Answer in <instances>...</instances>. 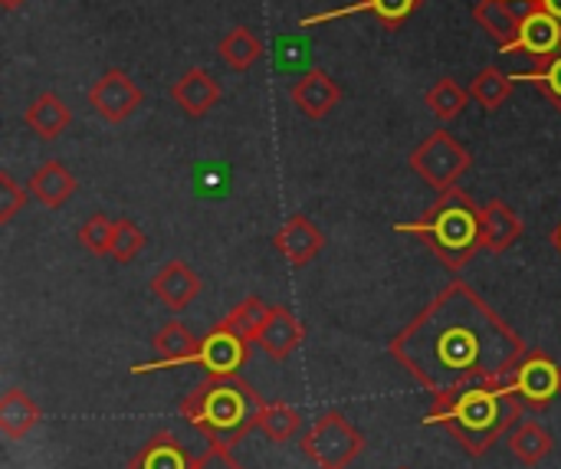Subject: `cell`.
<instances>
[{
    "mask_svg": "<svg viewBox=\"0 0 561 469\" xmlns=\"http://www.w3.org/2000/svg\"><path fill=\"white\" fill-rule=\"evenodd\" d=\"M391 358L434 398L506 385L526 355L519 332L463 279H450L391 342Z\"/></svg>",
    "mask_w": 561,
    "mask_h": 469,
    "instance_id": "obj_1",
    "label": "cell"
},
{
    "mask_svg": "<svg viewBox=\"0 0 561 469\" xmlns=\"http://www.w3.org/2000/svg\"><path fill=\"white\" fill-rule=\"evenodd\" d=\"M523 417V401L506 391V385H473L447 398H434L427 411V427H444L460 441L470 457H486L490 447Z\"/></svg>",
    "mask_w": 561,
    "mask_h": 469,
    "instance_id": "obj_2",
    "label": "cell"
},
{
    "mask_svg": "<svg viewBox=\"0 0 561 469\" xmlns=\"http://www.w3.org/2000/svg\"><path fill=\"white\" fill-rule=\"evenodd\" d=\"M263 401L260 394L240 378H207L204 385H197L184 401H181V414L210 441L220 444H237L243 441L253 427H260V414H263Z\"/></svg>",
    "mask_w": 561,
    "mask_h": 469,
    "instance_id": "obj_3",
    "label": "cell"
},
{
    "mask_svg": "<svg viewBox=\"0 0 561 469\" xmlns=\"http://www.w3.org/2000/svg\"><path fill=\"white\" fill-rule=\"evenodd\" d=\"M480 210L483 207H477L460 187H450V191H444L437 201H434V207L421 217V220H414V224H398L394 230L398 233H414V237H421L434 253H437V260L447 266V270H463L470 260H473V253L483 247L480 243Z\"/></svg>",
    "mask_w": 561,
    "mask_h": 469,
    "instance_id": "obj_4",
    "label": "cell"
},
{
    "mask_svg": "<svg viewBox=\"0 0 561 469\" xmlns=\"http://www.w3.org/2000/svg\"><path fill=\"white\" fill-rule=\"evenodd\" d=\"M408 164H411V171H414L424 184H431L437 194H444V191L457 187V181L467 174V168L473 164V158H470V151H467L447 128H437V131H431V135L411 151Z\"/></svg>",
    "mask_w": 561,
    "mask_h": 469,
    "instance_id": "obj_5",
    "label": "cell"
},
{
    "mask_svg": "<svg viewBox=\"0 0 561 469\" xmlns=\"http://www.w3.org/2000/svg\"><path fill=\"white\" fill-rule=\"evenodd\" d=\"M362 450V431L339 411H325L302 437V454L319 469H348Z\"/></svg>",
    "mask_w": 561,
    "mask_h": 469,
    "instance_id": "obj_6",
    "label": "cell"
},
{
    "mask_svg": "<svg viewBox=\"0 0 561 469\" xmlns=\"http://www.w3.org/2000/svg\"><path fill=\"white\" fill-rule=\"evenodd\" d=\"M506 391L513 398H519L523 408L542 411L561 394V365L552 355H546L542 348H533L516 365L513 378L506 381Z\"/></svg>",
    "mask_w": 561,
    "mask_h": 469,
    "instance_id": "obj_7",
    "label": "cell"
},
{
    "mask_svg": "<svg viewBox=\"0 0 561 469\" xmlns=\"http://www.w3.org/2000/svg\"><path fill=\"white\" fill-rule=\"evenodd\" d=\"M89 105L95 108V115L108 125H122L125 118H131L141 105H145V92L141 85L118 66L105 69L92 89H89Z\"/></svg>",
    "mask_w": 561,
    "mask_h": 469,
    "instance_id": "obj_8",
    "label": "cell"
},
{
    "mask_svg": "<svg viewBox=\"0 0 561 469\" xmlns=\"http://www.w3.org/2000/svg\"><path fill=\"white\" fill-rule=\"evenodd\" d=\"M250 358V342L227 332L224 325L210 329V335L201 339V352H197V365L207 371V378H230L240 375V368Z\"/></svg>",
    "mask_w": 561,
    "mask_h": 469,
    "instance_id": "obj_9",
    "label": "cell"
},
{
    "mask_svg": "<svg viewBox=\"0 0 561 469\" xmlns=\"http://www.w3.org/2000/svg\"><path fill=\"white\" fill-rule=\"evenodd\" d=\"M158 358L135 365L131 375H148V371H168L178 365H197V352H201V339H194L191 329H184L181 322H168L154 339H151Z\"/></svg>",
    "mask_w": 561,
    "mask_h": 469,
    "instance_id": "obj_10",
    "label": "cell"
},
{
    "mask_svg": "<svg viewBox=\"0 0 561 469\" xmlns=\"http://www.w3.org/2000/svg\"><path fill=\"white\" fill-rule=\"evenodd\" d=\"M220 99H224V89L204 66H191L184 69L181 79L171 82V102L187 118H204L214 105H220Z\"/></svg>",
    "mask_w": 561,
    "mask_h": 469,
    "instance_id": "obj_11",
    "label": "cell"
},
{
    "mask_svg": "<svg viewBox=\"0 0 561 469\" xmlns=\"http://www.w3.org/2000/svg\"><path fill=\"white\" fill-rule=\"evenodd\" d=\"M424 0H355L348 7H339V10H325V13H312V16H302L299 26H322V23H332V20H342V16H355V13H371L385 30H401L414 10L421 7Z\"/></svg>",
    "mask_w": 561,
    "mask_h": 469,
    "instance_id": "obj_12",
    "label": "cell"
},
{
    "mask_svg": "<svg viewBox=\"0 0 561 469\" xmlns=\"http://www.w3.org/2000/svg\"><path fill=\"white\" fill-rule=\"evenodd\" d=\"M273 247L279 250V256L293 266H309L322 250H325V233L306 217V214H293L279 233L273 237Z\"/></svg>",
    "mask_w": 561,
    "mask_h": 469,
    "instance_id": "obj_13",
    "label": "cell"
},
{
    "mask_svg": "<svg viewBox=\"0 0 561 469\" xmlns=\"http://www.w3.org/2000/svg\"><path fill=\"white\" fill-rule=\"evenodd\" d=\"M289 99H293V105H296L306 118L319 122V118H325V115L342 102V89H339V82H335L325 69H309L306 76H299V79L293 82Z\"/></svg>",
    "mask_w": 561,
    "mask_h": 469,
    "instance_id": "obj_14",
    "label": "cell"
},
{
    "mask_svg": "<svg viewBox=\"0 0 561 469\" xmlns=\"http://www.w3.org/2000/svg\"><path fill=\"white\" fill-rule=\"evenodd\" d=\"M561 49V20H556L549 10H536L529 16H523L519 36L513 39V46L506 53H526L536 62L556 56Z\"/></svg>",
    "mask_w": 561,
    "mask_h": 469,
    "instance_id": "obj_15",
    "label": "cell"
},
{
    "mask_svg": "<svg viewBox=\"0 0 561 469\" xmlns=\"http://www.w3.org/2000/svg\"><path fill=\"white\" fill-rule=\"evenodd\" d=\"M151 293L171 309V312H181L187 309L197 296H201V276L181 263V260H171L164 263L154 276H151Z\"/></svg>",
    "mask_w": 561,
    "mask_h": 469,
    "instance_id": "obj_16",
    "label": "cell"
},
{
    "mask_svg": "<svg viewBox=\"0 0 561 469\" xmlns=\"http://www.w3.org/2000/svg\"><path fill=\"white\" fill-rule=\"evenodd\" d=\"M302 339H306L302 322H299L286 306H273L266 325H263L260 335H256V345H260L273 362H286V358L302 345Z\"/></svg>",
    "mask_w": 561,
    "mask_h": 469,
    "instance_id": "obj_17",
    "label": "cell"
},
{
    "mask_svg": "<svg viewBox=\"0 0 561 469\" xmlns=\"http://www.w3.org/2000/svg\"><path fill=\"white\" fill-rule=\"evenodd\" d=\"M523 237V220L506 201H490L480 210V243L490 253H506Z\"/></svg>",
    "mask_w": 561,
    "mask_h": 469,
    "instance_id": "obj_18",
    "label": "cell"
},
{
    "mask_svg": "<svg viewBox=\"0 0 561 469\" xmlns=\"http://www.w3.org/2000/svg\"><path fill=\"white\" fill-rule=\"evenodd\" d=\"M23 122H26V128H30L36 138L53 141V138H59V135L69 128L72 112H69V105H66L56 92H39V95L26 105Z\"/></svg>",
    "mask_w": 561,
    "mask_h": 469,
    "instance_id": "obj_19",
    "label": "cell"
},
{
    "mask_svg": "<svg viewBox=\"0 0 561 469\" xmlns=\"http://www.w3.org/2000/svg\"><path fill=\"white\" fill-rule=\"evenodd\" d=\"M26 187H30V194H33L43 207L59 210V207L72 197L76 178H72V171H69L62 161H43V164L33 171V178H30Z\"/></svg>",
    "mask_w": 561,
    "mask_h": 469,
    "instance_id": "obj_20",
    "label": "cell"
},
{
    "mask_svg": "<svg viewBox=\"0 0 561 469\" xmlns=\"http://www.w3.org/2000/svg\"><path fill=\"white\" fill-rule=\"evenodd\" d=\"M39 424V408L26 391H7L0 401V431L7 441H23Z\"/></svg>",
    "mask_w": 561,
    "mask_h": 469,
    "instance_id": "obj_21",
    "label": "cell"
},
{
    "mask_svg": "<svg viewBox=\"0 0 561 469\" xmlns=\"http://www.w3.org/2000/svg\"><path fill=\"white\" fill-rule=\"evenodd\" d=\"M473 20L500 43L503 53L513 46V39L519 36V26H523V16L513 13L503 0H477L473 3Z\"/></svg>",
    "mask_w": 561,
    "mask_h": 469,
    "instance_id": "obj_22",
    "label": "cell"
},
{
    "mask_svg": "<svg viewBox=\"0 0 561 469\" xmlns=\"http://www.w3.org/2000/svg\"><path fill=\"white\" fill-rule=\"evenodd\" d=\"M191 457L187 450L178 444L174 434H158L154 441H148L135 457L128 469H191Z\"/></svg>",
    "mask_w": 561,
    "mask_h": 469,
    "instance_id": "obj_23",
    "label": "cell"
},
{
    "mask_svg": "<svg viewBox=\"0 0 561 469\" xmlns=\"http://www.w3.org/2000/svg\"><path fill=\"white\" fill-rule=\"evenodd\" d=\"M217 56L224 59L227 69L233 72H247L253 69V62L263 56V43L250 26H233L230 33H224V39L217 43Z\"/></svg>",
    "mask_w": 561,
    "mask_h": 469,
    "instance_id": "obj_24",
    "label": "cell"
},
{
    "mask_svg": "<svg viewBox=\"0 0 561 469\" xmlns=\"http://www.w3.org/2000/svg\"><path fill=\"white\" fill-rule=\"evenodd\" d=\"M552 447H556L552 434H549L542 424H536V421H526V424H519V427L510 434V450H513V457H516L519 464H526V467H539V464L552 454Z\"/></svg>",
    "mask_w": 561,
    "mask_h": 469,
    "instance_id": "obj_25",
    "label": "cell"
},
{
    "mask_svg": "<svg viewBox=\"0 0 561 469\" xmlns=\"http://www.w3.org/2000/svg\"><path fill=\"white\" fill-rule=\"evenodd\" d=\"M470 89H463L454 76H444V79H437L431 89H427V95H424V102H427V108L440 118V122H454L467 105H470Z\"/></svg>",
    "mask_w": 561,
    "mask_h": 469,
    "instance_id": "obj_26",
    "label": "cell"
},
{
    "mask_svg": "<svg viewBox=\"0 0 561 469\" xmlns=\"http://www.w3.org/2000/svg\"><path fill=\"white\" fill-rule=\"evenodd\" d=\"M513 85H516L513 76L500 72L496 66H486V69H480V72L473 76L470 95H473V102H480L486 112H496V108L513 95Z\"/></svg>",
    "mask_w": 561,
    "mask_h": 469,
    "instance_id": "obj_27",
    "label": "cell"
},
{
    "mask_svg": "<svg viewBox=\"0 0 561 469\" xmlns=\"http://www.w3.org/2000/svg\"><path fill=\"white\" fill-rule=\"evenodd\" d=\"M270 312H273V306H266L263 299H256V296H250V299H243L220 325L227 329V332H233V335H240V339H247V342H256V335H260V329L266 325V319H270Z\"/></svg>",
    "mask_w": 561,
    "mask_h": 469,
    "instance_id": "obj_28",
    "label": "cell"
},
{
    "mask_svg": "<svg viewBox=\"0 0 561 469\" xmlns=\"http://www.w3.org/2000/svg\"><path fill=\"white\" fill-rule=\"evenodd\" d=\"M260 427L263 434L273 441V444H289L293 437H299L302 431V414L289 404H266L263 414H260Z\"/></svg>",
    "mask_w": 561,
    "mask_h": 469,
    "instance_id": "obj_29",
    "label": "cell"
},
{
    "mask_svg": "<svg viewBox=\"0 0 561 469\" xmlns=\"http://www.w3.org/2000/svg\"><path fill=\"white\" fill-rule=\"evenodd\" d=\"M516 82H533L552 105L556 112H561V49L556 56L536 62L533 69H523V72H513Z\"/></svg>",
    "mask_w": 561,
    "mask_h": 469,
    "instance_id": "obj_30",
    "label": "cell"
},
{
    "mask_svg": "<svg viewBox=\"0 0 561 469\" xmlns=\"http://www.w3.org/2000/svg\"><path fill=\"white\" fill-rule=\"evenodd\" d=\"M79 243L92 253V256H108L112 253V237H115V220H108L105 214H92L82 227H79Z\"/></svg>",
    "mask_w": 561,
    "mask_h": 469,
    "instance_id": "obj_31",
    "label": "cell"
},
{
    "mask_svg": "<svg viewBox=\"0 0 561 469\" xmlns=\"http://www.w3.org/2000/svg\"><path fill=\"white\" fill-rule=\"evenodd\" d=\"M145 243H148V237L141 233V227L138 224H131L128 217H118L115 220V237H112V260H118V263H131L141 250H145Z\"/></svg>",
    "mask_w": 561,
    "mask_h": 469,
    "instance_id": "obj_32",
    "label": "cell"
},
{
    "mask_svg": "<svg viewBox=\"0 0 561 469\" xmlns=\"http://www.w3.org/2000/svg\"><path fill=\"white\" fill-rule=\"evenodd\" d=\"M26 207V191L13 181L10 171H0V224H10Z\"/></svg>",
    "mask_w": 561,
    "mask_h": 469,
    "instance_id": "obj_33",
    "label": "cell"
},
{
    "mask_svg": "<svg viewBox=\"0 0 561 469\" xmlns=\"http://www.w3.org/2000/svg\"><path fill=\"white\" fill-rule=\"evenodd\" d=\"M191 469H243V464H237V457L230 454L227 444L220 441H210V447L191 464Z\"/></svg>",
    "mask_w": 561,
    "mask_h": 469,
    "instance_id": "obj_34",
    "label": "cell"
},
{
    "mask_svg": "<svg viewBox=\"0 0 561 469\" xmlns=\"http://www.w3.org/2000/svg\"><path fill=\"white\" fill-rule=\"evenodd\" d=\"M513 13H519V16H529V13H536V10H542V0H503Z\"/></svg>",
    "mask_w": 561,
    "mask_h": 469,
    "instance_id": "obj_35",
    "label": "cell"
},
{
    "mask_svg": "<svg viewBox=\"0 0 561 469\" xmlns=\"http://www.w3.org/2000/svg\"><path fill=\"white\" fill-rule=\"evenodd\" d=\"M542 10H549L556 20H561V0H542Z\"/></svg>",
    "mask_w": 561,
    "mask_h": 469,
    "instance_id": "obj_36",
    "label": "cell"
},
{
    "mask_svg": "<svg viewBox=\"0 0 561 469\" xmlns=\"http://www.w3.org/2000/svg\"><path fill=\"white\" fill-rule=\"evenodd\" d=\"M0 3H3V10H16V7H20L23 0H0Z\"/></svg>",
    "mask_w": 561,
    "mask_h": 469,
    "instance_id": "obj_37",
    "label": "cell"
},
{
    "mask_svg": "<svg viewBox=\"0 0 561 469\" xmlns=\"http://www.w3.org/2000/svg\"><path fill=\"white\" fill-rule=\"evenodd\" d=\"M552 243H556V250H559V253H561V224H559V227H556V233H552Z\"/></svg>",
    "mask_w": 561,
    "mask_h": 469,
    "instance_id": "obj_38",
    "label": "cell"
},
{
    "mask_svg": "<svg viewBox=\"0 0 561 469\" xmlns=\"http://www.w3.org/2000/svg\"><path fill=\"white\" fill-rule=\"evenodd\" d=\"M398 469H408V467H398Z\"/></svg>",
    "mask_w": 561,
    "mask_h": 469,
    "instance_id": "obj_39",
    "label": "cell"
}]
</instances>
